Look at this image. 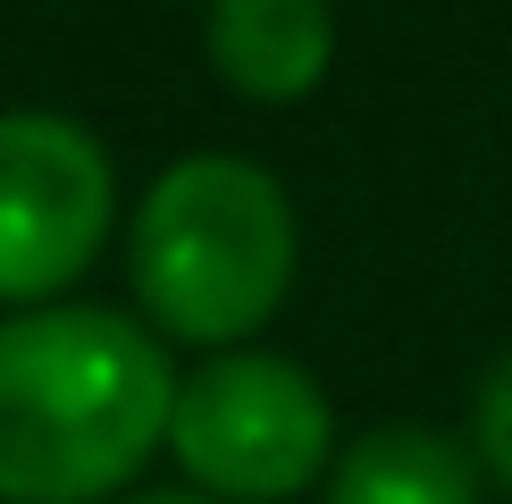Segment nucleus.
<instances>
[{
	"mask_svg": "<svg viewBox=\"0 0 512 504\" xmlns=\"http://www.w3.org/2000/svg\"><path fill=\"white\" fill-rule=\"evenodd\" d=\"M471 462H479V479H496L512 496V353L487 362L479 395H471Z\"/></svg>",
	"mask_w": 512,
	"mask_h": 504,
	"instance_id": "nucleus-7",
	"label": "nucleus"
},
{
	"mask_svg": "<svg viewBox=\"0 0 512 504\" xmlns=\"http://www.w3.org/2000/svg\"><path fill=\"white\" fill-rule=\"evenodd\" d=\"M118 504H210V496H194V488H177V496H118Z\"/></svg>",
	"mask_w": 512,
	"mask_h": 504,
	"instance_id": "nucleus-8",
	"label": "nucleus"
},
{
	"mask_svg": "<svg viewBox=\"0 0 512 504\" xmlns=\"http://www.w3.org/2000/svg\"><path fill=\"white\" fill-rule=\"evenodd\" d=\"M177 370L160 336L101 303L0 320V504H101L168 446Z\"/></svg>",
	"mask_w": 512,
	"mask_h": 504,
	"instance_id": "nucleus-1",
	"label": "nucleus"
},
{
	"mask_svg": "<svg viewBox=\"0 0 512 504\" xmlns=\"http://www.w3.org/2000/svg\"><path fill=\"white\" fill-rule=\"evenodd\" d=\"M168 454H177L185 488L210 504H286L336 462L328 387L294 353L236 345L177 387Z\"/></svg>",
	"mask_w": 512,
	"mask_h": 504,
	"instance_id": "nucleus-3",
	"label": "nucleus"
},
{
	"mask_svg": "<svg viewBox=\"0 0 512 504\" xmlns=\"http://www.w3.org/2000/svg\"><path fill=\"white\" fill-rule=\"evenodd\" d=\"M118 177L101 135L51 110H0V311H42L101 261Z\"/></svg>",
	"mask_w": 512,
	"mask_h": 504,
	"instance_id": "nucleus-4",
	"label": "nucleus"
},
{
	"mask_svg": "<svg viewBox=\"0 0 512 504\" xmlns=\"http://www.w3.org/2000/svg\"><path fill=\"white\" fill-rule=\"evenodd\" d=\"M294 261L303 227L286 185L236 152H185L177 168H160L126 227L135 303L160 336L210 353H236L261 320H277V303L294 294Z\"/></svg>",
	"mask_w": 512,
	"mask_h": 504,
	"instance_id": "nucleus-2",
	"label": "nucleus"
},
{
	"mask_svg": "<svg viewBox=\"0 0 512 504\" xmlns=\"http://www.w3.org/2000/svg\"><path fill=\"white\" fill-rule=\"evenodd\" d=\"M328 504H479V462L420 420H387L328 462Z\"/></svg>",
	"mask_w": 512,
	"mask_h": 504,
	"instance_id": "nucleus-6",
	"label": "nucleus"
},
{
	"mask_svg": "<svg viewBox=\"0 0 512 504\" xmlns=\"http://www.w3.org/2000/svg\"><path fill=\"white\" fill-rule=\"evenodd\" d=\"M202 51L227 76V93L286 110V101L319 93V76L336 59V17L328 0H210Z\"/></svg>",
	"mask_w": 512,
	"mask_h": 504,
	"instance_id": "nucleus-5",
	"label": "nucleus"
}]
</instances>
